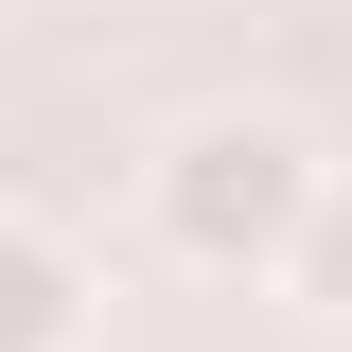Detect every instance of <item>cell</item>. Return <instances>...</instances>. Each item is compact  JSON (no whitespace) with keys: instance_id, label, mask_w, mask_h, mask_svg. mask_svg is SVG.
I'll list each match as a JSON object with an SVG mask.
<instances>
[{"instance_id":"3957f363","label":"cell","mask_w":352,"mask_h":352,"mask_svg":"<svg viewBox=\"0 0 352 352\" xmlns=\"http://www.w3.org/2000/svg\"><path fill=\"white\" fill-rule=\"evenodd\" d=\"M282 300H300V317H335V335H352V159L317 176V212H300V264H282Z\"/></svg>"},{"instance_id":"7a4b0ae2","label":"cell","mask_w":352,"mask_h":352,"mask_svg":"<svg viewBox=\"0 0 352 352\" xmlns=\"http://www.w3.org/2000/svg\"><path fill=\"white\" fill-rule=\"evenodd\" d=\"M0 352H106V264L36 212H0Z\"/></svg>"},{"instance_id":"6da1fadb","label":"cell","mask_w":352,"mask_h":352,"mask_svg":"<svg viewBox=\"0 0 352 352\" xmlns=\"http://www.w3.org/2000/svg\"><path fill=\"white\" fill-rule=\"evenodd\" d=\"M317 176L335 159H317L282 106H194V124L141 141V247H159L176 282H282Z\"/></svg>"}]
</instances>
